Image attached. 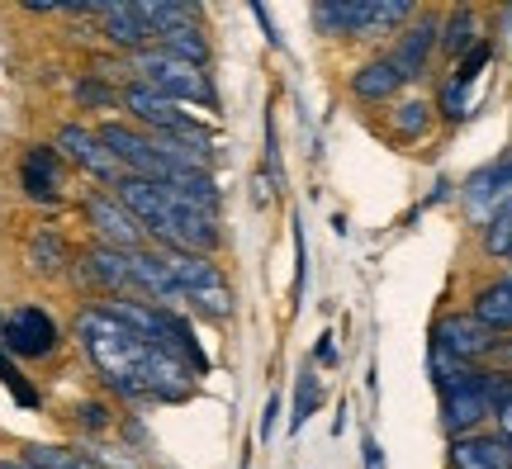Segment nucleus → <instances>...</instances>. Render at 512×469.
<instances>
[{"instance_id": "f257e3e1", "label": "nucleus", "mask_w": 512, "mask_h": 469, "mask_svg": "<svg viewBox=\"0 0 512 469\" xmlns=\"http://www.w3.org/2000/svg\"><path fill=\"white\" fill-rule=\"evenodd\" d=\"M67 337L86 356L91 375L114 403L152 408V403H190L200 394V375L166 346L143 342L105 304H76Z\"/></svg>"}, {"instance_id": "f03ea898", "label": "nucleus", "mask_w": 512, "mask_h": 469, "mask_svg": "<svg viewBox=\"0 0 512 469\" xmlns=\"http://www.w3.org/2000/svg\"><path fill=\"white\" fill-rule=\"evenodd\" d=\"M128 62V81H143L147 91L166 95V100H176L185 109H209V114H219V86H214V72L209 67H195V62H181V57H171L166 48H143V53L124 57Z\"/></svg>"}, {"instance_id": "7ed1b4c3", "label": "nucleus", "mask_w": 512, "mask_h": 469, "mask_svg": "<svg viewBox=\"0 0 512 469\" xmlns=\"http://www.w3.org/2000/svg\"><path fill=\"white\" fill-rule=\"evenodd\" d=\"M72 342L67 337V323L57 318L53 308L34 304V299H19V304L5 308V327H0V346L15 356L19 365H43L57 361L62 346Z\"/></svg>"}, {"instance_id": "20e7f679", "label": "nucleus", "mask_w": 512, "mask_h": 469, "mask_svg": "<svg viewBox=\"0 0 512 469\" xmlns=\"http://www.w3.org/2000/svg\"><path fill=\"white\" fill-rule=\"evenodd\" d=\"M15 190L24 204H34V209H62L67 199H72V171L67 162L57 157L53 143H24L15 152Z\"/></svg>"}, {"instance_id": "39448f33", "label": "nucleus", "mask_w": 512, "mask_h": 469, "mask_svg": "<svg viewBox=\"0 0 512 469\" xmlns=\"http://www.w3.org/2000/svg\"><path fill=\"white\" fill-rule=\"evenodd\" d=\"M437 48H441V10L422 5L418 19H413V24H403L380 53L389 57V67L399 72L403 86H408V91H418L422 81H432V72H437Z\"/></svg>"}, {"instance_id": "423d86ee", "label": "nucleus", "mask_w": 512, "mask_h": 469, "mask_svg": "<svg viewBox=\"0 0 512 469\" xmlns=\"http://www.w3.org/2000/svg\"><path fill=\"white\" fill-rule=\"evenodd\" d=\"M119 109L128 114V124L152 133V138H195V133H214L195 109H185V105H176V100H166V95L147 91L143 81H124V86H119Z\"/></svg>"}, {"instance_id": "0eeeda50", "label": "nucleus", "mask_w": 512, "mask_h": 469, "mask_svg": "<svg viewBox=\"0 0 512 469\" xmlns=\"http://www.w3.org/2000/svg\"><path fill=\"white\" fill-rule=\"evenodd\" d=\"M76 214L86 223L91 242H100V247H114V252H138V247H147V233L138 228V218L119 204L114 190L86 185V190L76 195Z\"/></svg>"}, {"instance_id": "6e6552de", "label": "nucleus", "mask_w": 512, "mask_h": 469, "mask_svg": "<svg viewBox=\"0 0 512 469\" xmlns=\"http://www.w3.org/2000/svg\"><path fill=\"white\" fill-rule=\"evenodd\" d=\"M48 143L57 147V157L67 162V171H81V176H86L91 185H100V190H114V185L124 181V166L110 157V147L100 143V133H95L91 124L62 119Z\"/></svg>"}, {"instance_id": "1a4fd4ad", "label": "nucleus", "mask_w": 512, "mask_h": 469, "mask_svg": "<svg viewBox=\"0 0 512 469\" xmlns=\"http://www.w3.org/2000/svg\"><path fill=\"white\" fill-rule=\"evenodd\" d=\"M503 337H494L489 327L479 323L475 313L465 308H441L432 318V332H427V346H437L441 356H451L460 365H494V351Z\"/></svg>"}, {"instance_id": "9d476101", "label": "nucleus", "mask_w": 512, "mask_h": 469, "mask_svg": "<svg viewBox=\"0 0 512 469\" xmlns=\"http://www.w3.org/2000/svg\"><path fill=\"white\" fill-rule=\"evenodd\" d=\"M309 24L323 43L337 48H356V53H375V0H318L309 5Z\"/></svg>"}, {"instance_id": "9b49d317", "label": "nucleus", "mask_w": 512, "mask_h": 469, "mask_svg": "<svg viewBox=\"0 0 512 469\" xmlns=\"http://www.w3.org/2000/svg\"><path fill=\"white\" fill-rule=\"evenodd\" d=\"M403 91H408V86L399 81V72L389 67V57H384L380 48H375V53H361L347 72H342V95H347L361 114H380V109H389Z\"/></svg>"}, {"instance_id": "f8f14e48", "label": "nucleus", "mask_w": 512, "mask_h": 469, "mask_svg": "<svg viewBox=\"0 0 512 469\" xmlns=\"http://www.w3.org/2000/svg\"><path fill=\"white\" fill-rule=\"evenodd\" d=\"M19 261H24V271L34 275V280H48V285H53V280H67V275H72L76 242L57 218H43V223H34V228L24 233Z\"/></svg>"}, {"instance_id": "ddd939ff", "label": "nucleus", "mask_w": 512, "mask_h": 469, "mask_svg": "<svg viewBox=\"0 0 512 469\" xmlns=\"http://www.w3.org/2000/svg\"><path fill=\"white\" fill-rule=\"evenodd\" d=\"M437 128L441 124H437V109H432V95H422V91H403L394 105L375 114V133L389 147H399V152L427 143Z\"/></svg>"}, {"instance_id": "4468645a", "label": "nucleus", "mask_w": 512, "mask_h": 469, "mask_svg": "<svg viewBox=\"0 0 512 469\" xmlns=\"http://www.w3.org/2000/svg\"><path fill=\"white\" fill-rule=\"evenodd\" d=\"M91 19H95L100 43H105L114 57H133V53H143V48L157 43L152 29H147V19H143V0H105V5H95Z\"/></svg>"}, {"instance_id": "2eb2a0df", "label": "nucleus", "mask_w": 512, "mask_h": 469, "mask_svg": "<svg viewBox=\"0 0 512 469\" xmlns=\"http://www.w3.org/2000/svg\"><path fill=\"white\" fill-rule=\"evenodd\" d=\"M456 195H460L465 218H470V228H479L503 199H512V147L508 152H498L494 162H484L479 171H470V181L460 185Z\"/></svg>"}, {"instance_id": "dca6fc26", "label": "nucleus", "mask_w": 512, "mask_h": 469, "mask_svg": "<svg viewBox=\"0 0 512 469\" xmlns=\"http://www.w3.org/2000/svg\"><path fill=\"white\" fill-rule=\"evenodd\" d=\"M465 313H475L494 337H512V266L475 275L465 289Z\"/></svg>"}, {"instance_id": "f3484780", "label": "nucleus", "mask_w": 512, "mask_h": 469, "mask_svg": "<svg viewBox=\"0 0 512 469\" xmlns=\"http://www.w3.org/2000/svg\"><path fill=\"white\" fill-rule=\"evenodd\" d=\"M446 469H512V441L484 427V432L446 441Z\"/></svg>"}, {"instance_id": "a211bd4d", "label": "nucleus", "mask_w": 512, "mask_h": 469, "mask_svg": "<svg viewBox=\"0 0 512 469\" xmlns=\"http://www.w3.org/2000/svg\"><path fill=\"white\" fill-rule=\"evenodd\" d=\"M489 34V24L479 15L475 5H451V10H441V48H437V62L446 67H456L460 57L475 48L479 38Z\"/></svg>"}, {"instance_id": "6ab92c4d", "label": "nucleus", "mask_w": 512, "mask_h": 469, "mask_svg": "<svg viewBox=\"0 0 512 469\" xmlns=\"http://www.w3.org/2000/svg\"><path fill=\"white\" fill-rule=\"evenodd\" d=\"M162 252V247H157ZM162 266L171 271V280L181 285V294L190 299V294H204V289L214 285H233L228 280V271H223L219 256H200V252H162Z\"/></svg>"}, {"instance_id": "aec40b11", "label": "nucleus", "mask_w": 512, "mask_h": 469, "mask_svg": "<svg viewBox=\"0 0 512 469\" xmlns=\"http://www.w3.org/2000/svg\"><path fill=\"white\" fill-rule=\"evenodd\" d=\"M67 422L86 436V446H100L105 436L119 432L124 413H119V403H114L110 394H86V398H76L72 408H67Z\"/></svg>"}, {"instance_id": "412c9836", "label": "nucleus", "mask_w": 512, "mask_h": 469, "mask_svg": "<svg viewBox=\"0 0 512 469\" xmlns=\"http://www.w3.org/2000/svg\"><path fill=\"white\" fill-rule=\"evenodd\" d=\"M475 252L489 266H512V199H503L494 214L475 228Z\"/></svg>"}, {"instance_id": "4be33fe9", "label": "nucleus", "mask_w": 512, "mask_h": 469, "mask_svg": "<svg viewBox=\"0 0 512 469\" xmlns=\"http://www.w3.org/2000/svg\"><path fill=\"white\" fill-rule=\"evenodd\" d=\"M157 48H166V53L181 57V62H195V67H214V38L204 29V19L166 29V34L157 38Z\"/></svg>"}, {"instance_id": "5701e85b", "label": "nucleus", "mask_w": 512, "mask_h": 469, "mask_svg": "<svg viewBox=\"0 0 512 469\" xmlns=\"http://www.w3.org/2000/svg\"><path fill=\"white\" fill-rule=\"evenodd\" d=\"M323 398H328V389H323L318 365L304 361V370L294 375V389H290V436H299L304 427H309V417L323 408Z\"/></svg>"}, {"instance_id": "b1692460", "label": "nucleus", "mask_w": 512, "mask_h": 469, "mask_svg": "<svg viewBox=\"0 0 512 469\" xmlns=\"http://www.w3.org/2000/svg\"><path fill=\"white\" fill-rule=\"evenodd\" d=\"M19 455L38 469H110L95 451L86 446H48V441H24Z\"/></svg>"}, {"instance_id": "393cba45", "label": "nucleus", "mask_w": 512, "mask_h": 469, "mask_svg": "<svg viewBox=\"0 0 512 469\" xmlns=\"http://www.w3.org/2000/svg\"><path fill=\"white\" fill-rule=\"evenodd\" d=\"M432 109H437V124L446 128L465 124L475 114V86H460L451 72H441L437 86H432Z\"/></svg>"}, {"instance_id": "a878e982", "label": "nucleus", "mask_w": 512, "mask_h": 469, "mask_svg": "<svg viewBox=\"0 0 512 469\" xmlns=\"http://www.w3.org/2000/svg\"><path fill=\"white\" fill-rule=\"evenodd\" d=\"M72 105L86 109V114H105V109H119V86L100 72H81L72 81Z\"/></svg>"}, {"instance_id": "bb28decb", "label": "nucleus", "mask_w": 512, "mask_h": 469, "mask_svg": "<svg viewBox=\"0 0 512 469\" xmlns=\"http://www.w3.org/2000/svg\"><path fill=\"white\" fill-rule=\"evenodd\" d=\"M143 19H147V29H152V38H162L166 29H176V24L204 19V10L195 0H143Z\"/></svg>"}, {"instance_id": "cd10ccee", "label": "nucleus", "mask_w": 512, "mask_h": 469, "mask_svg": "<svg viewBox=\"0 0 512 469\" xmlns=\"http://www.w3.org/2000/svg\"><path fill=\"white\" fill-rule=\"evenodd\" d=\"M494 53H498V38H494V34H484V38L475 43V48H470V53L460 57L456 67H446V72L456 76L460 86H479V76L489 72V62H494Z\"/></svg>"}, {"instance_id": "c85d7f7f", "label": "nucleus", "mask_w": 512, "mask_h": 469, "mask_svg": "<svg viewBox=\"0 0 512 469\" xmlns=\"http://www.w3.org/2000/svg\"><path fill=\"white\" fill-rule=\"evenodd\" d=\"M290 223H294V304H290V313H294L299 299H304V285H309V242H304V223H299V214H294Z\"/></svg>"}, {"instance_id": "c756f323", "label": "nucleus", "mask_w": 512, "mask_h": 469, "mask_svg": "<svg viewBox=\"0 0 512 469\" xmlns=\"http://www.w3.org/2000/svg\"><path fill=\"white\" fill-rule=\"evenodd\" d=\"M266 176H271L275 195H285V162H280V128H275V114H266Z\"/></svg>"}, {"instance_id": "7c9ffc66", "label": "nucleus", "mask_w": 512, "mask_h": 469, "mask_svg": "<svg viewBox=\"0 0 512 469\" xmlns=\"http://www.w3.org/2000/svg\"><path fill=\"white\" fill-rule=\"evenodd\" d=\"M309 361L318 365V375H323V370H337L342 351H337V332H332V327H323V332H318V342H313V356H309Z\"/></svg>"}, {"instance_id": "2f4dec72", "label": "nucleus", "mask_w": 512, "mask_h": 469, "mask_svg": "<svg viewBox=\"0 0 512 469\" xmlns=\"http://www.w3.org/2000/svg\"><path fill=\"white\" fill-rule=\"evenodd\" d=\"M280 408H285V398H280V389H271V394H266V408H261V427H256L261 446H266L275 436V427H280Z\"/></svg>"}, {"instance_id": "473e14b6", "label": "nucleus", "mask_w": 512, "mask_h": 469, "mask_svg": "<svg viewBox=\"0 0 512 469\" xmlns=\"http://www.w3.org/2000/svg\"><path fill=\"white\" fill-rule=\"evenodd\" d=\"M361 469H384V451L370 432H361Z\"/></svg>"}, {"instance_id": "72a5a7b5", "label": "nucleus", "mask_w": 512, "mask_h": 469, "mask_svg": "<svg viewBox=\"0 0 512 469\" xmlns=\"http://www.w3.org/2000/svg\"><path fill=\"white\" fill-rule=\"evenodd\" d=\"M252 15L261 19V29H266V38H271V48H285V38L275 34V24H271V10H266V5H252Z\"/></svg>"}, {"instance_id": "f704fd0d", "label": "nucleus", "mask_w": 512, "mask_h": 469, "mask_svg": "<svg viewBox=\"0 0 512 469\" xmlns=\"http://www.w3.org/2000/svg\"><path fill=\"white\" fill-rule=\"evenodd\" d=\"M494 365H498V370H508V375H512V337H503V342H498V351H494Z\"/></svg>"}, {"instance_id": "c9c22d12", "label": "nucleus", "mask_w": 512, "mask_h": 469, "mask_svg": "<svg viewBox=\"0 0 512 469\" xmlns=\"http://www.w3.org/2000/svg\"><path fill=\"white\" fill-rule=\"evenodd\" d=\"M494 432L503 436V441H512V403H508V408H503V413L494 417Z\"/></svg>"}, {"instance_id": "e433bc0d", "label": "nucleus", "mask_w": 512, "mask_h": 469, "mask_svg": "<svg viewBox=\"0 0 512 469\" xmlns=\"http://www.w3.org/2000/svg\"><path fill=\"white\" fill-rule=\"evenodd\" d=\"M0 469H38V465H29L24 455H0Z\"/></svg>"}, {"instance_id": "4c0bfd02", "label": "nucleus", "mask_w": 512, "mask_h": 469, "mask_svg": "<svg viewBox=\"0 0 512 469\" xmlns=\"http://www.w3.org/2000/svg\"><path fill=\"white\" fill-rule=\"evenodd\" d=\"M347 413H351L347 403H337V422H332V436H342V432H347Z\"/></svg>"}, {"instance_id": "58836bf2", "label": "nucleus", "mask_w": 512, "mask_h": 469, "mask_svg": "<svg viewBox=\"0 0 512 469\" xmlns=\"http://www.w3.org/2000/svg\"><path fill=\"white\" fill-rule=\"evenodd\" d=\"M0 327H5V308H0Z\"/></svg>"}]
</instances>
